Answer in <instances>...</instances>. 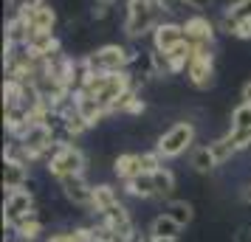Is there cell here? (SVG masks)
I'll list each match as a JSON object with an SVG mask.
<instances>
[{
	"label": "cell",
	"mask_w": 251,
	"mask_h": 242,
	"mask_svg": "<svg viewBox=\"0 0 251 242\" xmlns=\"http://www.w3.org/2000/svg\"><path fill=\"white\" fill-rule=\"evenodd\" d=\"M136 242H155V237H152V234H144V237L138 234V240H136Z\"/></svg>",
	"instance_id": "40"
},
{
	"label": "cell",
	"mask_w": 251,
	"mask_h": 242,
	"mask_svg": "<svg viewBox=\"0 0 251 242\" xmlns=\"http://www.w3.org/2000/svg\"><path fill=\"white\" fill-rule=\"evenodd\" d=\"M28 37H31L28 23L14 12L12 17H9V23H6V37H3V43H6V45H25V43H28Z\"/></svg>",
	"instance_id": "22"
},
{
	"label": "cell",
	"mask_w": 251,
	"mask_h": 242,
	"mask_svg": "<svg viewBox=\"0 0 251 242\" xmlns=\"http://www.w3.org/2000/svg\"><path fill=\"white\" fill-rule=\"evenodd\" d=\"M152 180H155V200H161V203L172 200L175 189H178V177L170 166H161L158 172H152Z\"/></svg>",
	"instance_id": "21"
},
{
	"label": "cell",
	"mask_w": 251,
	"mask_h": 242,
	"mask_svg": "<svg viewBox=\"0 0 251 242\" xmlns=\"http://www.w3.org/2000/svg\"><path fill=\"white\" fill-rule=\"evenodd\" d=\"M228 37H234V40H251V20H234V25H231V34Z\"/></svg>",
	"instance_id": "31"
},
{
	"label": "cell",
	"mask_w": 251,
	"mask_h": 242,
	"mask_svg": "<svg viewBox=\"0 0 251 242\" xmlns=\"http://www.w3.org/2000/svg\"><path fill=\"white\" fill-rule=\"evenodd\" d=\"M147 110V102L141 99L138 88H130L127 93H122L113 104H110V115H141Z\"/></svg>",
	"instance_id": "15"
},
{
	"label": "cell",
	"mask_w": 251,
	"mask_h": 242,
	"mask_svg": "<svg viewBox=\"0 0 251 242\" xmlns=\"http://www.w3.org/2000/svg\"><path fill=\"white\" fill-rule=\"evenodd\" d=\"M223 12H228L234 20H251V0H234V3H228Z\"/></svg>",
	"instance_id": "30"
},
{
	"label": "cell",
	"mask_w": 251,
	"mask_h": 242,
	"mask_svg": "<svg viewBox=\"0 0 251 242\" xmlns=\"http://www.w3.org/2000/svg\"><path fill=\"white\" fill-rule=\"evenodd\" d=\"M59 192L68 200L71 206L76 208H88L91 211V200H93V183L85 180V175H74V177H65L59 180Z\"/></svg>",
	"instance_id": "8"
},
{
	"label": "cell",
	"mask_w": 251,
	"mask_h": 242,
	"mask_svg": "<svg viewBox=\"0 0 251 242\" xmlns=\"http://www.w3.org/2000/svg\"><path fill=\"white\" fill-rule=\"evenodd\" d=\"M181 231L183 228L167 214V211H161V214H155V217L150 220L147 234H152V237H181Z\"/></svg>",
	"instance_id": "25"
},
{
	"label": "cell",
	"mask_w": 251,
	"mask_h": 242,
	"mask_svg": "<svg viewBox=\"0 0 251 242\" xmlns=\"http://www.w3.org/2000/svg\"><path fill=\"white\" fill-rule=\"evenodd\" d=\"M228 135H231V141H234L237 152L251 150V130H243V132H231V130H228Z\"/></svg>",
	"instance_id": "32"
},
{
	"label": "cell",
	"mask_w": 251,
	"mask_h": 242,
	"mask_svg": "<svg viewBox=\"0 0 251 242\" xmlns=\"http://www.w3.org/2000/svg\"><path fill=\"white\" fill-rule=\"evenodd\" d=\"M6 242H23V240H20V237H14V234H9V237H6Z\"/></svg>",
	"instance_id": "42"
},
{
	"label": "cell",
	"mask_w": 251,
	"mask_h": 242,
	"mask_svg": "<svg viewBox=\"0 0 251 242\" xmlns=\"http://www.w3.org/2000/svg\"><path fill=\"white\" fill-rule=\"evenodd\" d=\"M110 9H113V6H107V3H93L91 17L93 20H104V17H110Z\"/></svg>",
	"instance_id": "33"
},
{
	"label": "cell",
	"mask_w": 251,
	"mask_h": 242,
	"mask_svg": "<svg viewBox=\"0 0 251 242\" xmlns=\"http://www.w3.org/2000/svg\"><path fill=\"white\" fill-rule=\"evenodd\" d=\"M17 14L28 23V31L31 34H40V31H54L57 28V12L43 3V6H34V9H17Z\"/></svg>",
	"instance_id": "10"
},
{
	"label": "cell",
	"mask_w": 251,
	"mask_h": 242,
	"mask_svg": "<svg viewBox=\"0 0 251 242\" xmlns=\"http://www.w3.org/2000/svg\"><path fill=\"white\" fill-rule=\"evenodd\" d=\"M9 3H12V0H9Z\"/></svg>",
	"instance_id": "44"
},
{
	"label": "cell",
	"mask_w": 251,
	"mask_h": 242,
	"mask_svg": "<svg viewBox=\"0 0 251 242\" xmlns=\"http://www.w3.org/2000/svg\"><path fill=\"white\" fill-rule=\"evenodd\" d=\"M240 200H243L246 206H251V180L243 186V189H240Z\"/></svg>",
	"instance_id": "38"
},
{
	"label": "cell",
	"mask_w": 251,
	"mask_h": 242,
	"mask_svg": "<svg viewBox=\"0 0 251 242\" xmlns=\"http://www.w3.org/2000/svg\"><path fill=\"white\" fill-rule=\"evenodd\" d=\"M164 211H167V214H170V217L181 225V228H186V225L195 220L192 203H189V200H181V197H172V200H167V203H164Z\"/></svg>",
	"instance_id": "24"
},
{
	"label": "cell",
	"mask_w": 251,
	"mask_h": 242,
	"mask_svg": "<svg viewBox=\"0 0 251 242\" xmlns=\"http://www.w3.org/2000/svg\"><path fill=\"white\" fill-rule=\"evenodd\" d=\"M195 141H198V127H195V121L192 118H181V121H175L172 127H167L158 135L155 150L161 152L164 161H175V158H181V155L195 150Z\"/></svg>",
	"instance_id": "4"
},
{
	"label": "cell",
	"mask_w": 251,
	"mask_h": 242,
	"mask_svg": "<svg viewBox=\"0 0 251 242\" xmlns=\"http://www.w3.org/2000/svg\"><path fill=\"white\" fill-rule=\"evenodd\" d=\"M164 3L161 0H125V23L122 31L130 43L144 40L147 34L155 31V25L164 17Z\"/></svg>",
	"instance_id": "1"
},
{
	"label": "cell",
	"mask_w": 251,
	"mask_h": 242,
	"mask_svg": "<svg viewBox=\"0 0 251 242\" xmlns=\"http://www.w3.org/2000/svg\"><path fill=\"white\" fill-rule=\"evenodd\" d=\"M25 45H28V51H31L37 59H51L54 54L62 51V43H59V37L54 34V31H40V34H31Z\"/></svg>",
	"instance_id": "13"
},
{
	"label": "cell",
	"mask_w": 251,
	"mask_h": 242,
	"mask_svg": "<svg viewBox=\"0 0 251 242\" xmlns=\"http://www.w3.org/2000/svg\"><path fill=\"white\" fill-rule=\"evenodd\" d=\"M141 172H144V169H141V152H122V155H116L113 175L119 177V183L133 180V177H138Z\"/></svg>",
	"instance_id": "17"
},
{
	"label": "cell",
	"mask_w": 251,
	"mask_h": 242,
	"mask_svg": "<svg viewBox=\"0 0 251 242\" xmlns=\"http://www.w3.org/2000/svg\"><path fill=\"white\" fill-rule=\"evenodd\" d=\"M189 65L183 70L186 82L195 90H209L215 85V59H217V43H189Z\"/></svg>",
	"instance_id": "2"
},
{
	"label": "cell",
	"mask_w": 251,
	"mask_h": 242,
	"mask_svg": "<svg viewBox=\"0 0 251 242\" xmlns=\"http://www.w3.org/2000/svg\"><path fill=\"white\" fill-rule=\"evenodd\" d=\"M240 99H243V102H249V104H251V82H246V85L240 88Z\"/></svg>",
	"instance_id": "39"
},
{
	"label": "cell",
	"mask_w": 251,
	"mask_h": 242,
	"mask_svg": "<svg viewBox=\"0 0 251 242\" xmlns=\"http://www.w3.org/2000/svg\"><path fill=\"white\" fill-rule=\"evenodd\" d=\"M189 51H192V45H189V43H183V45L172 48L170 54H167L172 76H178V73H183V70H186V65H189Z\"/></svg>",
	"instance_id": "27"
},
{
	"label": "cell",
	"mask_w": 251,
	"mask_h": 242,
	"mask_svg": "<svg viewBox=\"0 0 251 242\" xmlns=\"http://www.w3.org/2000/svg\"><path fill=\"white\" fill-rule=\"evenodd\" d=\"M209 150H212V155H215L217 166H226L234 155H237V147H234V141H231V135H220V138L209 141Z\"/></svg>",
	"instance_id": "26"
},
{
	"label": "cell",
	"mask_w": 251,
	"mask_h": 242,
	"mask_svg": "<svg viewBox=\"0 0 251 242\" xmlns=\"http://www.w3.org/2000/svg\"><path fill=\"white\" fill-rule=\"evenodd\" d=\"M183 34H186V43H217V20L206 17L203 12H195L189 17H183Z\"/></svg>",
	"instance_id": "7"
},
{
	"label": "cell",
	"mask_w": 251,
	"mask_h": 242,
	"mask_svg": "<svg viewBox=\"0 0 251 242\" xmlns=\"http://www.w3.org/2000/svg\"><path fill=\"white\" fill-rule=\"evenodd\" d=\"M183 3H186V9H192V12H206V9L215 6V0H183Z\"/></svg>",
	"instance_id": "35"
},
{
	"label": "cell",
	"mask_w": 251,
	"mask_h": 242,
	"mask_svg": "<svg viewBox=\"0 0 251 242\" xmlns=\"http://www.w3.org/2000/svg\"><path fill=\"white\" fill-rule=\"evenodd\" d=\"M3 124H6L9 138H23L28 127H31L28 110L25 107H3Z\"/></svg>",
	"instance_id": "16"
},
{
	"label": "cell",
	"mask_w": 251,
	"mask_h": 242,
	"mask_svg": "<svg viewBox=\"0 0 251 242\" xmlns=\"http://www.w3.org/2000/svg\"><path fill=\"white\" fill-rule=\"evenodd\" d=\"M9 234H14V237H20L23 242H37L46 237V222H43V217H40V211H31V214H25L23 220H17L14 222V228L9 231Z\"/></svg>",
	"instance_id": "12"
},
{
	"label": "cell",
	"mask_w": 251,
	"mask_h": 242,
	"mask_svg": "<svg viewBox=\"0 0 251 242\" xmlns=\"http://www.w3.org/2000/svg\"><path fill=\"white\" fill-rule=\"evenodd\" d=\"M122 203V189H116L113 183H93V200H91V214H104L113 206Z\"/></svg>",
	"instance_id": "11"
},
{
	"label": "cell",
	"mask_w": 251,
	"mask_h": 242,
	"mask_svg": "<svg viewBox=\"0 0 251 242\" xmlns=\"http://www.w3.org/2000/svg\"><path fill=\"white\" fill-rule=\"evenodd\" d=\"M34 192L28 189H17V192H6V200H3V228L12 231L17 220H23L25 214L34 211Z\"/></svg>",
	"instance_id": "6"
},
{
	"label": "cell",
	"mask_w": 251,
	"mask_h": 242,
	"mask_svg": "<svg viewBox=\"0 0 251 242\" xmlns=\"http://www.w3.org/2000/svg\"><path fill=\"white\" fill-rule=\"evenodd\" d=\"M189 166H192V172H198V175H212L215 172L217 161H215V155H212V150H209V144L195 147V150L189 152Z\"/></svg>",
	"instance_id": "23"
},
{
	"label": "cell",
	"mask_w": 251,
	"mask_h": 242,
	"mask_svg": "<svg viewBox=\"0 0 251 242\" xmlns=\"http://www.w3.org/2000/svg\"><path fill=\"white\" fill-rule=\"evenodd\" d=\"M155 242H178V237H155Z\"/></svg>",
	"instance_id": "41"
},
{
	"label": "cell",
	"mask_w": 251,
	"mask_h": 242,
	"mask_svg": "<svg viewBox=\"0 0 251 242\" xmlns=\"http://www.w3.org/2000/svg\"><path fill=\"white\" fill-rule=\"evenodd\" d=\"M46 0H12L9 6H12V12H17V9H34V6H43Z\"/></svg>",
	"instance_id": "36"
},
{
	"label": "cell",
	"mask_w": 251,
	"mask_h": 242,
	"mask_svg": "<svg viewBox=\"0 0 251 242\" xmlns=\"http://www.w3.org/2000/svg\"><path fill=\"white\" fill-rule=\"evenodd\" d=\"M43 242H93V222L91 225H74V228H59L46 234Z\"/></svg>",
	"instance_id": "20"
},
{
	"label": "cell",
	"mask_w": 251,
	"mask_h": 242,
	"mask_svg": "<svg viewBox=\"0 0 251 242\" xmlns=\"http://www.w3.org/2000/svg\"><path fill=\"white\" fill-rule=\"evenodd\" d=\"M46 172L54 177V180H65V177H74V175H85L88 172V155L79 144L74 141H57V147L51 152V158L46 161Z\"/></svg>",
	"instance_id": "3"
},
{
	"label": "cell",
	"mask_w": 251,
	"mask_h": 242,
	"mask_svg": "<svg viewBox=\"0 0 251 242\" xmlns=\"http://www.w3.org/2000/svg\"><path fill=\"white\" fill-rule=\"evenodd\" d=\"M122 195L133 197V200H155V180H152V175L141 172L133 180H125L122 183Z\"/></svg>",
	"instance_id": "19"
},
{
	"label": "cell",
	"mask_w": 251,
	"mask_h": 242,
	"mask_svg": "<svg viewBox=\"0 0 251 242\" xmlns=\"http://www.w3.org/2000/svg\"><path fill=\"white\" fill-rule=\"evenodd\" d=\"M93 3H107V6H113L116 0H93Z\"/></svg>",
	"instance_id": "43"
},
{
	"label": "cell",
	"mask_w": 251,
	"mask_h": 242,
	"mask_svg": "<svg viewBox=\"0 0 251 242\" xmlns=\"http://www.w3.org/2000/svg\"><path fill=\"white\" fill-rule=\"evenodd\" d=\"M74 99H76V110H79V115L91 124V127H96V124H102L104 118L110 115V110L104 107L99 99H93V96H85V93H74Z\"/></svg>",
	"instance_id": "14"
},
{
	"label": "cell",
	"mask_w": 251,
	"mask_h": 242,
	"mask_svg": "<svg viewBox=\"0 0 251 242\" xmlns=\"http://www.w3.org/2000/svg\"><path fill=\"white\" fill-rule=\"evenodd\" d=\"M93 70H104V73H116V70H130L136 65V48L122 45V43H104V45L93 48L91 54H85Z\"/></svg>",
	"instance_id": "5"
},
{
	"label": "cell",
	"mask_w": 251,
	"mask_h": 242,
	"mask_svg": "<svg viewBox=\"0 0 251 242\" xmlns=\"http://www.w3.org/2000/svg\"><path fill=\"white\" fill-rule=\"evenodd\" d=\"M161 3H164V12H167V14L186 12V3H183V0H161Z\"/></svg>",
	"instance_id": "34"
},
{
	"label": "cell",
	"mask_w": 251,
	"mask_h": 242,
	"mask_svg": "<svg viewBox=\"0 0 251 242\" xmlns=\"http://www.w3.org/2000/svg\"><path fill=\"white\" fill-rule=\"evenodd\" d=\"M186 43V34H183V23L181 20H161L152 31V48H158L164 54H170L172 48H178Z\"/></svg>",
	"instance_id": "9"
},
{
	"label": "cell",
	"mask_w": 251,
	"mask_h": 242,
	"mask_svg": "<svg viewBox=\"0 0 251 242\" xmlns=\"http://www.w3.org/2000/svg\"><path fill=\"white\" fill-rule=\"evenodd\" d=\"M28 163H20V161H3V189L6 192H17V189H25L28 183Z\"/></svg>",
	"instance_id": "18"
},
{
	"label": "cell",
	"mask_w": 251,
	"mask_h": 242,
	"mask_svg": "<svg viewBox=\"0 0 251 242\" xmlns=\"http://www.w3.org/2000/svg\"><path fill=\"white\" fill-rule=\"evenodd\" d=\"M231 132H243V130H251V104L240 102L234 110H231V124H228Z\"/></svg>",
	"instance_id": "28"
},
{
	"label": "cell",
	"mask_w": 251,
	"mask_h": 242,
	"mask_svg": "<svg viewBox=\"0 0 251 242\" xmlns=\"http://www.w3.org/2000/svg\"><path fill=\"white\" fill-rule=\"evenodd\" d=\"M161 166H164V158H161V152L152 147V150H147V152H141V169L147 175H152V172H158Z\"/></svg>",
	"instance_id": "29"
},
{
	"label": "cell",
	"mask_w": 251,
	"mask_h": 242,
	"mask_svg": "<svg viewBox=\"0 0 251 242\" xmlns=\"http://www.w3.org/2000/svg\"><path fill=\"white\" fill-rule=\"evenodd\" d=\"M234 242H251V225H243V228H237V234H234Z\"/></svg>",
	"instance_id": "37"
}]
</instances>
